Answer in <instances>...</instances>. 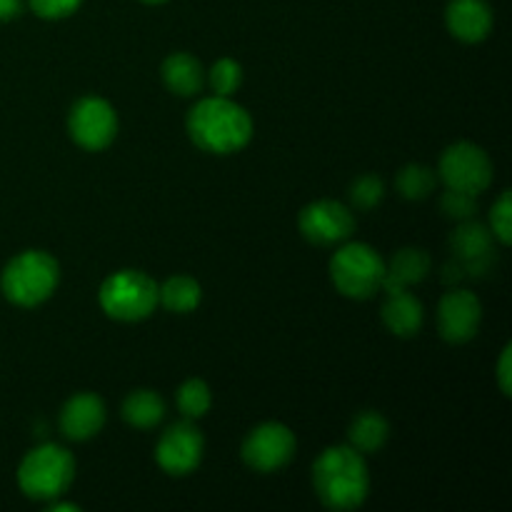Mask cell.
<instances>
[{
  "instance_id": "6da1fadb",
  "label": "cell",
  "mask_w": 512,
  "mask_h": 512,
  "mask_svg": "<svg viewBox=\"0 0 512 512\" xmlns=\"http://www.w3.org/2000/svg\"><path fill=\"white\" fill-rule=\"evenodd\" d=\"M188 135L205 153H238L253 138V118L235 100L213 95L193 105L188 113Z\"/></svg>"
},
{
  "instance_id": "7a4b0ae2",
  "label": "cell",
  "mask_w": 512,
  "mask_h": 512,
  "mask_svg": "<svg viewBox=\"0 0 512 512\" xmlns=\"http://www.w3.org/2000/svg\"><path fill=\"white\" fill-rule=\"evenodd\" d=\"M313 488L330 510H355L370 490L368 465L353 445H335L320 453L313 465Z\"/></svg>"
},
{
  "instance_id": "3957f363",
  "label": "cell",
  "mask_w": 512,
  "mask_h": 512,
  "mask_svg": "<svg viewBox=\"0 0 512 512\" xmlns=\"http://www.w3.org/2000/svg\"><path fill=\"white\" fill-rule=\"evenodd\" d=\"M58 280L60 268L53 255L43 250H25L5 265L0 275V288L10 303L20 308H35L55 293Z\"/></svg>"
},
{
  "instance_id": "277c9868",
  "label": "cell",
  "mask_w": 512,
  "mask_h": 512,
  "mask_svg": "<svg viewBox=\"0 0 512 512\" xmlns=\"http://www.w3.org/2000/svg\"><path fill=\"white\" fill-rule=\"evenodd\" d=\"M73 478V455L53 443L30 450L18 468L20 490L33 500H55L70 488Z\"/></svg>"
},
{
  "instance_id": "5b68a950",
  "label": "cell",
  "mask_w": 512,
  "mask_h": 512,
  "mask_svg": "<svg viewBox=\"0 0 512 512\" xmlns=\"http://www.w3.org/2000/svg\"><path fill=\"white\" fill-rule=\"evenodd\" d=\"M100 308L120 323L145 320L158 305V283L140 270H118L100 285Z\"/></svg>"
},
{
  "instance_id": "8992f818",
  "label": "cell",
  "mask_w": 512,
  "mask_h": 512,
  "mask_svg": "<svg viewBox=\"0 0 512 512\" xmlns=\"http://www.w3.org/2000/svg\"><path fill=\"white\" fill-rule=\"evenodd\" d=\"M330 278L345 298H373L378 290H383L385 260L370 245L348 243L330 260Z\"/></svg>"
},
{
  "instance_id": "52a82bcc",
  "label": "cell",
  "mask_w": 512,
  "mask_h": 512,
  "mask_svg": "<svg viewBox=\"0 0 512 512\" xmlns=\"http://www.w3.org/2000/svg\"><path fill=\"white\" fill-rule=\"evenodd\" d=\"M438 173L450 190H463L470 195H480L493 183V163H490L488 153L468 140L445 150Z\"/></svg>"
},
{
  "instance_id": "ba28073f",
  "label": "cell",
  "mask_w": 512,
  "mask_h": 512,
  "mask_svg": "<svg viewBox=\"0 0 512 512\" xmlns=\"http://www.w3.org/2000/svg\"><path fill=\"white\" fill-rule=\"evenodd\" d=\"M70 138L85 150H103L108 148L118 133V115L115 108L103 98H80L70 108L68 115Z\"/></svg>"
},
{
  "instance_id": "9c48e42d",
  "label": "cell",
  "mask_w": 512,
  "mask_h": 512,
  "mask_svg": "<svg viewBox=\"0 0 512 512\" xmlns=\"http://www.w3.org/2000/svg\"><path fill=\"white\" fill-rule=\"evenodd\" d=\"M295 455V435L283 423H263L248 433L243 443V460L258 473H275Z\"/></svg>"
},
{
  "instance_id": "30bf717a",
  "label": "cell",
  "mask_w": 512,
  "mask_h": 512,
  "mask_svg": "<svg viewBox=\"0 0 512 512\" xmlns=\"http://www.w3.org/2000/svg\"><path fill=\"white\" fill-rule=\"evenodd\" d=\"M205 440L203 433L188 420L170 425L158 440L155 448V460L168 475H188L203 460Z\"/></svg>"
},
{
  "instance_id": "8fae6325",
  "label": "cell",
  "mask_w": 512,
  "mask_h": 512,
  "mask_svg": "<svg viewBox=\"0 0 512 512\" xmlns=\"http://www.w3.org/2000/svg\"><path fill=\"white\" fill-rule=\"evenodd\" d=\"M353 230V213L338 200H315L300 213V233L313 245H338L348 240Z\"/></svg>"
},
{
  "instance_id": "7c38bea8",
  "label": "cell",
  "mask_w": 512,
  "mask_h": 512,
  "mask_svg": "<svg viewBox=\"0 0 512 512\" xmlns=\"http://www.w3.org/2000/svg\"><path fill=\"white\" fill-rule=\"evenodd\" d=\"M480 320H483V305L478 295L470 290L455 288L443 295L438 305V330L443 340L453 345H463L478 335Z\"/></svg>"
},
{
  "instance_id": "4fadbf2b",
  "label": "cell",
  "mask_w": 512,
  "mask_h": 512,
  "mask_svg": "<svg viewBox=\"0 0 512 512\" xmlns=\"http://www.w3.org/2000/svg\"><path fill=\"white\" fill-rule=\"evenodd\" d=\"M450 248H453L455 263L468 275L488 273L495 260L493 233L475 220L460 223V228L450 238Z\"/></svg>"
},
{
  "instance_id": "5bb4252c",
  "label": "cell",
  "mask_w": 512,
  "mask_h": 512,
  "mask_svg": "<svg viewBox=\"0 0 512 512\" xmlns=\"http://www.w3.org/2000/svg\"><path fill=\"white\" fill-rule=\"evenodd\" d=\"M105 425V403L95 393H80L60 410V430L68 440L83 443L95 438Z\"/></svg>"
},
{
  "instance_id": "9a60e30c",
  "label": "cell",
  "mask_w": 512,
  "mask_h": 512,
  "mask_svg": "<svg viewBox=\"0 0 512 512\" xmlns=\"http://www.w3.org/2000/svg\"><path fill=\"white\" fill-rule=\"evenodd\" d=\"M445 23L450 33L463 43H480L493 28V10L485 0H450Z\"/></svg>"
},
{
  "instance_id": "2e32d148",
  "label": "cell",
  "mask_w": 512,
  "mask_h": 512,
  "mask_svg": "<svg viewBox=\"0 0 512 512\" xmlns=\"http://www.w3.org/2000/svg\"><path fill=\"white\" fill-rule=\"evenodd\" d=\"M383 323L398 338H415L425 323L423 303L408 290L388 293V300L383 305Z\"/></svg>"
},
{
  "instance_id": "e0dca14e",
  "label": "cell",
  "mask_w": 512,
  "mask_h": 512,
  "mask_svg": "<svg viewBox=\"0 0 512 512\" xmlns=\"http://www.w3.org/2000/svg\"><path fill=\"white\" fill-rule=\"evenodd\" d=\"M430 273V255L420 248H403L395 253L390 265H385L383 290L385 293H395V290H405L408 285H418L428 278Z\"/></svg>"
},
{
  "instance_id": "ac0fdd59",
  "label": "cell",
  "mask_w": 512,
  "mask_h": 512,
  "mask_svg": "<svg viewBox=\"0 0 512 512\" xmlns=\"http://www.w3.org/2000/svg\"><path fill=\"white\" fill-rule=\"evenodd\" d=\"M160 73H163V83L168 85V90H173L175 95H183V98L200 93L205 83L203 65L188 53H173L170 58H165Z\"/></svg>"
},
{
  "instance_id": "d6986e66",
  "label": "cell",
  "mask_w": 512,
  "mask_h": 512,
  "mask_svg": "<svg viewBox=\"0 0 512 512\" xmlns=\"http://www.w3.org/2000/svg\"><path fill=\"white\" fill-rule=\"evenodd\" d=\"M388 435H390L388 420H385L380 413H375V410H365V413H360L358 418L350 423V430H348L350 445L363 455L378 453V450L388 443Z\"/></svg>"
},
{
  "instance_id": "ffe728a7",
  "label": "cell",
  "mask_w": 512,
  "mask_h": 512,
  "mask_svg": "<svg viewBox=\"0 0 512 512\" xmlns=\"http://www.w3.org/2000/svg\"><path fill=\"white\" fill-rule=\"evenodd\" d=\"M200 300H203V290L198 280L190 275H173L163 285H158V303H163V308L170 313H193Z\"/></svg>"
},
{
  "instance_id": "44dd1931",
  "label": "cell",
  "mask_w": 512,
  "mask_h": 512,
  "mask_svg": "<svg viewBox=\"0 0 512 512\" xmlns=\"http://www.w3.org/2000/svg\"><path fill=\"white\" fill-rule=\"evenodd\" d=\"M123 418L133 428H155L165 418V400L155 390H135L125 398Z\"/></svg>"
},
{
  "instance_id": "7402d4cb",
  "label": "cell",
  "mask_w": 512,
  "mask_h": 512,
  "mask_svg": "<svg viewBox=\"0 0 512 512\" xmlns=\"http://www.w3.org/2000/svg\"><path fill=\"white\" fill-rule=\"evenodd\" d=\"M438 185V175L425 165H405L398 173V190L405 200H425Z\"/></svg>"
},
{
  "instance_id": "603a6c76",
  "label": "cell",
  "mask_w": 512,
  "mask_h": 512,
  "mask_svg": "<svg viewBox=\"0 0 512 512\" xmlns=\"http://www.w3.org/2000/svg\"><path fill=\"white\" fill-rule=\"evenodd\" d=\"M213 405V395H210V388L205 380L200 378H190L180 385L178 390V410L185 415L188 420L203 418L205 413Z\"/></svg>"
},
{
  "instance_id": "cb8c5ba5",
  "label": "cell",
  "mask_w": 512,
  "mask_h": 512,
  "mask_svg": "<svg viewBox=\"0 0 512 512\" xmlns=\"http://www.w3.org/2000/svg\"><path fill=\"white\" fill-rule=\"evenodd\" d=\"M240 83H243V68L233 58H220L210 70V88L215 95L230 98L240 88Z\"/></svg>"
},
{
  "instance_id": "d4e9b609",
  "label": "cell",
  "mask_w": 512,
  "mask_h": 512,
  "mask_svg": "<svg viewBox=\"0 0 512 512\" xmlns=\"http://www.w3.org/2000/svg\"><path fill=\"white\" fill-rule=\"evenodd\" d=\"M383 195H385L383 180L373 173L363 175V178H358L353 185H350V198H353V203L363 210L378 208Z\"/></svg>"
},
{
  "instance_id": "484cf974",
  "label": "cell",
  "mask_w": 512,
  "mask_h": 512,
  "mask_svg": "<svg viewBox=\"0 0 512 512\" xmlns=\"http://www.w3.org/2000/svg\"><path fill=\"white\" fill-rule=\"evenodd\" d=\"M440 208H443V213L448 215V218L463 223V220L475 218V213H478V200H475V195L463 193V190L448 188V193H445L443 200H440Z\"/></svg>"
},
{
  "instance_id": "4316f807",
  "label": "cell",
  "mask_w": 512,
  "mask_h": 512,
  "mask_svg": "<svg viewBox=\"0 0 512 512\" xmlns=\"http://www.w3.org/2000/svg\"><path fill=\"white\" fill-rule=\"evenodd\" d=\"M490 228H493V238L500 240L503 245L512 243V203L510 190H505L498 198V203L490 210Z\"/></svg>"
},
{
  "instance_id": "83f0119b",
  "label": "cell",
  "mask_w": 512,
  "mask_h": 512,
  "mask_svg": "<svg viewBox=\"0 0 512 512\" xmlns=\"http://www.w3.org/2000/svg\"><path fill=\"white\" fill-rule=\"evenodd\" d=\"M33 13H38L45 20H60L73 15L80 8L83 0H28Z\"/></svg>"
},
{
  "instance_id": "f1b7e54d",
  "label": "cell",
  "mask_w": 512,
  "mask_h": 512,
  "mask_svg": "<svg viewBox=\"0 0 512 512\" xmlns=\"http://www.w3.org/2000/svg\"><path fill=\"white\" fill-rule=\"evenodd\" d=\"M510 353L512 348L510 345H505L503 350V358H500V365H498V380H500V390H503V395H510Z\"/></svg>"
},
{
  "instance_id": "f546056e",
  "label": "cell",
  "mask_w": 512,
  "mask_h": 512,
  "mask_svg": "<svg viewBox=\"0 0 512 512\" xmlns=\"http://www.w3.org/2000/svg\"><path fill=\"white\" fill-rule=\"evenodd\" d=\"M20 10H23V0H0V23L18 18Z\"/></svg>"
},
{
  "instance_id": "4dcf8cb0",
  "label": "cell",
  "mask_w": 512,
  "mask_h": 512,
  "mask_svg": "<svg viewBox=\"0 0 512 512\" xmlns=\"http://www.w3.org/2000/svg\"><path fill=\"white\" fill-rule=\"evenodd\" d=\"M63 510H70V512H78L80 508L75 503H53L50 505V512H63Z\"/></svg>"
},
{
  "instance_id": "1f68e13d",
  "label": "cell",
  "mask_w": 512,
  "mask_h": 512,
  "mask_svg": "<svg viewBox=\"0 0 512 512\" xmlns=\"http://www.w3.org/2000/svg\"><path fill=\"white\" fill-rule=\"evenodd\" d=\"M143 3H153L155 5V3H165V0H143Z\"/></svg>"
}]
</instances>
